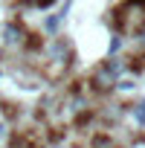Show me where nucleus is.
Here are the masks:
<instances>
[{
  "label": "nucleus",
  "mask_w": 145,
  "mask_h": 148,
  "mask_svg": "<svg viewBox=\"0 0 145 148\" xmlns=\"http://www.w3.org/2000/svg\"><path fill=\"white\" fill-rule=\"evenodd\" d=\"M67 12H70V3H64L61 15H49V18H47V23H44V26H47V32H49V35H55V32L61 29V23H64V15H67Z\"/></svg>",
  "instance_id": "nucleus-3"
},
{
  "label": "nucleus",
  "mask_w": 145,
  "mask_h": 148,
  "mask_svg": "<svg viewBox=\"0 0 145 148\" xmlns=\"http://www.w3.org/2000/svg\"><path fill=\"white\" fill-rule=\"evenodd\" d=\"M131 116H133V122H136L139 128L145 125V99H139V102L131 108Z\"/></svg>",
  "instance_id": "nucleus-4"
},
{
  "label": "nucleus",
  "mask_w": 145,
  "mask_h": 148,
  "mask_svg": "<svg viewBox=\"0 0 145 148\" xmlns=\"http://www.w3.org/2000/svg\"><path fill=\"white\" fill-rule=\"evenodd\" d=\"M3 134H6V125H3V122H0V139H3Z\"/></svg>",
  "instance_id": "nucleus-8"
},
{
  "label": "nucleus",
  "mask_w": 145,
  "mask_h": 148,
  "mask_svg": "<svg viewBox=\"0 0 145 148\" xmlns=\"http://www.w3.org/2000/svg\"><path fill=\"white\" fill-rule=\"evenodd\" d=\"M0 35H3V44H6V47H12V49H15V47H23V44H26V38H29V35H26V29H23L21 23H3Z\"/></svg>",
  "instance_id": "nucleus-1"
},
{
  "label": "nucleus",
  "mask_w": 145,
  "mask_h": 148,
  "mask_svg": "<svg viewBox=\"0 0 145 148\" xmlns=\"http://www.w3.org/2000/svg\"><path fill=\"white\" fill-rule=\"evenodd\" d=\"M116 87H119V90H122V93H131V90H133V87H136V82H133V79H125V76H122V79H119V82H116Z\"/></svg>",
  "instance_id": "nucleus-5"
},
{
  "label": "nucleus",
  "mask_w": 145,
  "mask_h": 148,
  "mask_svg": "<svg viewBox=\"0 0 145 148\" xmlns=\"http://www.w3.org/2000/svg\"><path fill=\"white\" fill-rule=\"evenodd\" d=\"M58 148H61V145H58Z\"/></svg>",
  "instance_id": "nucleus-10"
},
{
  "label": "nucleus",
  "mask_w": 145,
  "mask_h": 148,
  "mask_svg": "<svg viewBox=\"0 0 145 148\" xmlns=\"http://www.w3.org/2000/svg\"><path fill=\"white\" fill-rule=\"evenodd\" d=\"M49 55H52V61L67 64V61H70V44H67V41H61V38H55V41H52V47H49Z\"/></svg>",
  "instance_id": "nucleus-2"
},
{
  "label": "nucleus",
  "mask_w": 145,
  "mask_h": 148,
  "mask_svg": "<svg viewBox=\"0 0 145 148\" xmlns=\"http://www.w3.org/2000/svg\"><path fill=\"white\" fill-rule=\"evenodd\" d=\"M38 6H49V3H55V0H35Z\"/></svg>",
  "instance_id": "nucleus-7"
},
{
  "label": "nucleus",
  "mask_w": 145,
  "mask_h": 148,
  "mask_svg": "<svg viewBox=\"0 0 145 148\" xmlns=\"http://www.w3.org/2000/svg\"><path fill=\"white\" fill-rule=\"evenodd\" d=\"M119 49H122V38H119V35H113V38H110V55H116Z\"/></svg>",
  "instance_id": "nucleus-6"
},
{
  "label": "nucleus",
  "mask_w": 145,
  "mask_h": 148,
  "mask_svg": "<svg viewBox=\"0 0 145 148\" xmlns=\"http://www.w3.org/2000/svg\"><path fill=\"white\" fill-rule=\"evenodd\" d=\"M0 55H3V49H0Z\"/></svg>",
  "instance_id": "nucleus-9"
}]
</instances>
